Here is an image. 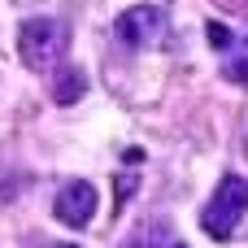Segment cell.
I'll list each match as a JSON object with an SVG mask.
<instances>
[{"label":"cell","mask_w":248,"mask_h":248,"mask_svg":"<svg viewBox=\"0 0 248 248\" xmlns=\"http://www.w3.org/2000/svg\"><path fill=\"white\" fill-rule=\"evenodd\" d=\"M70 48V31L61 17H26L17 26V57L26 70H52Z\"/></svg>","instance_id":"obj_1"},{"label":"cell","mask_w":248,"mask_h":248,"mask_svg":"<svg viewBox=\"0 0 248 248\" xmlns=\"http://www.w3.org/2000/svg\"><path fill=\"white\" fill-rule=\"evenodd\" d=\"M222 74L231 78V83H240V87H248V39L235 48H227V61H222Z\"/></svg>","instance_id":"obj_6"},{"label":"cell","mask_w":248,"mask_h":248,"mask_svg":"<svg viewBox=\"0 0 248 248\" xmlns=\"http://www.w3.org/2000/svg\"><path fill=\"white\" fill-rule=\"evenodd\" d=\"M161 31H166V13L157 4H131L113 22V39L122 48H153L161 39Z\"/></svg>","instance_id":"obj_3"},{"label":"cell","mask_w":248,"mask_h":248,"mask_svg":"<svg viewBox=\"0 0 248 248\" xmlns=\"http://www.w3.org/2000/svg\"><path fill=\"white\" fill-rule=\"evenodd\" d=\"M166 248H187V244H166Z\"/></svg>","instance_id":"obj_11"},{"label":"cell","mask_w":248,"mask_h":248,"mask_svg":"<svg viewBox=\"0 0 248 248\" xmlns=\"http://www.w3.org/2000/svg\"><path fill=\"white\" fill-rule=\"evenodd\" d=\"M131 192H135V174H122L118 179V196H131Z\"/></svg>","instance_id":"obj_9"},{"label":"cell","mask_w":248,"mask_h":248,"mask_svg":"<svg viewBox=\"0 0 248 248\" xmlns=\"http://www.w3.org/2000/svg\"><path fill=\"white\" fill-rule=\"evenodd\" d=\"M96 205H100L96 187H92L87 179H70V183H61V192H57V201H52V214H57V222L83 231V227L96 218Z\"/></svg>","instance_id":"obj_4"},{"label":"cell","mask_w":248,"mask_h":248,"mask_svg":"<svg viewBox=\"0 0 248 248\" xmlns=\"http://www.w3.org/2000/svg\"><path fill=\"white\" fill-rule=\"evenodd\" d=\"M166 240H170V227L166 222H148V227H140L126 240V248H166Z\"/></svg>","instance_id":"obj_7"},{"label":"cell","mask_w":248,"mask_h":248,"mask_svg":"<svg viewBox=\"0 0 248 248\" xmlns=\"http://www.w3.org/2000/svg\"><path fill=\"white\" fill-rule=\"evenodd\" d=\"M244 214H248V179L244 174H222V183L214 187V196L201 214V227L214 240H231L235 227L244 222Z\"/></svg>","instance_id":"obj_2"},{"label":"cell","mask_w":248,"mask_h":248,"mask_svg":"<svg viewBox=\"0 0 248 248\" xmlns=\"http://www.w3.org/2000/svg\"><path fill=\"white\" fill-rule=\"evenodd\" d=\"M205 39H209V48H218V52H227V48L235 44V35H231L227 22H209V26H205Z\"/></svg>","instance_id":"obj_8"},{"label":"cell","mask_w":248,"mask_h":248,"mask_svg":"<svg viewBox=\"0 0 248 248\" xmlns=\"http://www.w3.org/2000/svg\"><path fill=\"white\" fill-rule=\"evenodd\" d=\"M48 248H78V244H48Z\"/></svg>","instance_id":"obj_10"},{"label":"cell","mask_w":248,"mask_h":248,"mask_svg":"<svg viewBox=\"0 0 248 248\" xmlns=\"http://www.w3.org/2000/svg\"><path fill=\"white\" fill-rule=\"evenodd\" d=\"M83 92H87V74L78 65H61L57 78H52V100L57 105H74V100H83Z\"/></svg>","instance_id":"obj_5"}]
</instances>
